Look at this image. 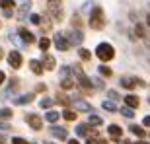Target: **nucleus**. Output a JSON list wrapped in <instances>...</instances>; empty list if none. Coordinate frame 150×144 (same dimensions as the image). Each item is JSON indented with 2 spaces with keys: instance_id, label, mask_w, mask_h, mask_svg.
I'll use <instances>...</instances> for the list:
<instances>
[{
  "instance_id": "f257e3e1",
  "label": "nucleus",
  "mask_w": 150,
  "mask_h": 144,
  "mask_svg": "<svg viewBox=\"0 0 150 144\" xmlns=\"http://www.w3.org/2000/svg\"><path fill=\"white\" fill-rule=\"evenodd\" d=\"M90 25H92V29H103V25H105V16L100 6H96L90 14Z\"/></svg>"
},
{
  "instance_id": "f03ea898",
  "label": "nucleus",
  "mask_w": 150,
  "mask_h": 144,
  "mask_svg": "<svg viewBox=\"0 0 150 144\" xmlns=\"http://www.w3.org/2000/svg\"><path fill=\"white\" fill-rule=\"evenodd\" d=\"M96 55H98V59H101V61H111L113 56H115V49H113L109 43H100L98 45V49H96Z\"/></svg>"
},
{
  "instance_id": "7ed1b4c3",
  "label": "nucleus",
  "mask_w": 150,
  "mask_h": 144,
  "mask_svg": "<svg viewBox=\"0 0 150 144\" xmlns=\"http://www.w3.org/2000/svg\"><path fill=\"white\" fill-rule=\"evenodd\" d=\"M49 4V12L53 14L55 20H61L62 18V8H61V0H47Z\"/></svg>"
},
{
  "instance_id": "20e7f679",
  "label": "nucleus",
  "mask_w": 150,
  "mask_h": 144,
  "mask_svg": "<svg viewBox=\"0 0 150 144\" xmlns=\"http://www.w3.org/2000/svg\"><path fill=\"white\" fill-rule=\"evenodd\" d=\"M8 62H10L12 68H20L22 66V55L18 51H12L10 55H8Z\"/></svg>"
},
{
  "instance_id": "39448f33",
  "label": "nucleus",
  "mask_w": 150,
  "mask_h": 144,
  "mask_svg": "<svg viewBox=\"0 0 150 144\" xmlns=\"http://www.w3.org/2000/svg\"><path fill=\"white\" fill-rule=\"evenodd\" d=\"M25 121L31 125V128H35V131H39L41 128V125H43V121H41V117L39 115H28L25 117Z\"/></svg>"
},
{
  "instance_id": "423d86ee",
  "label": "nucleus",
  "mask_w": 150,
  "mask_h": 144,
  "mask_svg": "<svg viewBox=\"0 0 150 144\" xmlns=\"http://www.w3.org/2000/svg\"><path fill=\"white\" fill-rule=\"evenodd\" d=\"M55 45H57V49H61V51L68 49V43H67V39L62 37V35H57L55 37Z\"/></svg>"
},
{
  "instance_id": "0eeeda50",
  "label": "nucleus",
  "mask_w": 150,
  "mask_h": 144,
  "mask_svg": "<svg viewBox=\"0 0 150 144\" xmlns=\"http://www.w3.org/2000/svg\"><path fill=\"white\" fill-rule=\"evenodd\" d=\"M125 101H127V105H131V107H139V97H137V95H127V97H125Z\"/></svg>"
},
{
  "instance_id": "6e6552de",
  "label": "nucleus",
  "mask_w": 150,
  "mask_h": 144,
  "mask_svg": "<svg viewBox=\"0 0 150 144\" xmlns=\"http://www.w3.org/2000/svg\"><path fill=\"white\" fill-rule=\"evenodd\" d=\"M20 33H22V37H23V41H28V43H33V41H35V37H33V33H29L28 29H20Z\"/></svg>"
},
{
  "instance_id": "1a4fd4ad",
  "label": "nucleus",
  "mask_w": 150,
  "mask_h": 144,
  "mask_svg": "<svg viewBox=\"0 0 150 144\" xmlns=\"http://www.w3.org/2000/svg\"><path fill=\"white\" fill-rule=\"evenodd\" d=\"M107 131H109V134H111V136H115V138H117V136H121V134H123L121 127H117V125H111V127L107 128Z\"/></svg>"
},
{
  "instance_id": "9d476101",
  "label": "nucleus",
  "mask_w": 150,
  "mask_h": 144,
  "mask_svg": "<svg viewBox=\"0 0 150 144\" xmlns=\"http://www.w3.org/2000/svg\"><path fill=\"white\" fill-rule=\"evenodd\" d=\"M29 66H31V70H33L35 74H41V72H43V68H41L39 61H29Z\"/></svg>"
},
{
  "instance_id": "9b49d317",
  "label": "nucleus",
  "mask_w": 150,
  "mask_h": 144,
  "mask_svg": "<svg viewBox=\"0 0 150 144\" xmlns=\"http://www.w3.org/2000/svg\"><path fill=\"white\" fill-rule=\"evenodd\" d=\"M53 134L59 136V138H67V131L64 128H53Z\"/></svg>"
},
{
  "instance_id": "f8f14e48",
  "label": "nucleus",
  "mask_w": 150,
  "mask_h": 144,
  "mask_svg": "<svg viewBox=\"0 0 150 144\" xmlns=\"http://www.w3.org/2000/svg\"><path fill=\"white\" fill-rule=\"evenodd\" d=\"M49 45H51V41H49V39H41V41H39V47H41V51H47V49H49Z\"/></svg>"
},
{
  "instance_id": "ddd939ff",
  "label": "nucleus",
  "mask_w": 150,
  "mask_h": 144,
  "mask_svg": "<svg viewBox=\"0 0 150 144\" xmlns=\"http://www.w3.org/2000/svg\"><path fill=\"white\" fill-rule=\"evenodd\" d=\"M45 61H47V70H53V68H55V59H53V56H47Z\"/></svg>"
},
{
  "instance_id": "4468645a",
  "label": "nucleus",
  "mask_w": 150,
  "mask_h": 144,
  "mask_svg": "<svg viewBox=\"0 0 150 144\" xmlns=\"http://www.w3.org/2000/svg\"><path fill=\"white\" fill-rule=\"evenodd\" d=\"M64 119H67V121H74V119H76V113H74V111H64Z\"/></svg>"
},
{
  "instance_id": "2eb2a0df",
  "label": "nucleus",
  "mask_w": 150,
  "mask_h": 144,
  "mask_svg": "<svg viewBox=\"0 0 150 144\" xmlns=\"http://www.w3.org/2000/svg\"><path fill=\"white\" fill-rule=\"evenodd\" d=\"M78 53H80V56H82L84 61H90V59H92V55H90V53H88V51H86V49H80V51H78Z\"/></svg>"
},
{
  "instance_id": "dca6fc26",
  "label": "nucleus",
  "mask_w": 150,
  "mask_h": 144,
  "mask_svg": "<svg viewBox=\"0 0 150 144\" xmlns=\"http://www.w3.org/2000/svg\"><path fill=\"white\" fill-rule=\"evenodd\" d=\"M61 86H62L64 90H70V88L74 86V84H72V80H68V78H67V80H62V84H61Z\"/></svg>"
},
{
  "instance_id": "f3484780",
  "label": "nucleus",
  "mask_w": 150,
  "mask_h": 144,
  "mask_svg": "<svg viewBox=\"0 0 150 144\" xmlns=\"http://www.w3.org/2000/svg\"><path fill=\"white\" fill-rule=\"evenodd\" d=\"M0 117L2 119H8V117H12V111L10 109H0Z\"/></svg>"
},
{
  "instance_id": "a211bd4d",
  "label": "nucleus",
  "mask_w": 150,
  "mask_h": 144,
  "mask_svg": "<svg viewBox=\"0 0 150 144\" xmlns=\"http://www.w3.org/2000/svg\"><path fill=\"white\" fill-rule=\"evenodd\" d=\"M100 72L103 74V76H111V68H107V66H101Z\"/></svg>"
},
{
  "instance_id": "6ab92c4d",
  "label": "nucleus",
  "mask_w": 150,
  "mask_h": 144,
  "mask_svg": "<svg viewBox=\"0 0 150 144\" xmlns=\"http://www.w3.org/2000/svg\"><path fill=\"white\" fill-rule=\"evenodd\" d=\"M134 31H137V35H139V37H144V29H142V25H137V28H134Z\"/></svg>"
},
{
  "instance_id": "aec40b11",
  "label": "nucleus",
  "mask_w": 150,
  "mask_h": 144,
  "mask_svg": "<svg viewBox=\"0 0 150 144\" xmlns=\"http://www.w3.org/2000/svg\"><path fill=\"white\" fill-rule=\"evenodd\" d=\"M47 119H49V121H57V119H59V113H55V111H51L49 115H47Z\"/></svg>"
},
{
  "instance_id": "412c9836",
  "label": "nucleus",
  "mask_w": 150,
  "mask_h": 144,
  "mask_svg": "<svg viewBox=\"0 0 150 144\" xmlns=\"http://www.w3.org/2000/svg\"><path fill=\"white\" fill-rule=\"evenodd\" d=\"M76 133H78V134H86V133H88V127H86V125H80Z\"/></svg>"
},
{
  "instance_id": "4be33fe9",
  "label": "nucleus",
  "mask_w": 150,
  "mask_h": 144,
  "mask_svg": "<svg viewBox=\"0 0 150 144\" xmlns=\"http://www.w3.org/2000/svg\"><path fill=\"white\" fill-rule=\"evenodd\" d=\"M131 128H133V133L139 134V136H142V134H144V131H142V128H139V127H131Z\"/></svg>"
},
{
  "instance_id": "5701e85b",
  "label": "nucleus",
  "mask_w": 150,
  "mask_h": 144,
  "mask_svg": "<svg viewBox=\"0 0 150 144\" xmlns=\"http://www.w3.org/2000/svg\"><path fill=\"white\" fill-rule=\"evenodd\" d=\"M90 123H94V125H101V119H100V117H90Z\"/></svg>"
},
{
  "instance_id": "b1692460",
  "label": "nucleus",
  "mask_w": 150,
  "mask_h": 144,
  "mask_svg": "<svg viewBox=\"0 0 150 144\" xmlns=\"http://www.w3.org/2000/svg\"><path fill=\"white\" fill-rule=\"evenodd\" d=\"M10 6H14L12 0H4V2H2V8H10Z\"/></svg>"
},
{
  "instance_id": "393cba45",
  "label": "nucleus",
  "mask_w": 150,
  "mask_h": 144,
  "mask_svg": "<svg viewBox=\"0 0 150 144\" xmlns=\"http://www.w3.org/2000/svg\"><path fill=\"white\" fill-rule=\"evenodd\" d=\"M12 144H28V142H25L23 138H14V140H12Z\"/></svg>"
},
{
  "instance_id": "a878e982",
  "label": "nucleus",
  "mask_w": 150,
  "mask_h": 144,
  "mask_svg": "<svg viewBox=\"0 0 150 144\" xmlns=\"http://www.w3.org/2000/svg\"><path fill=\"white\" fill-rule=\"evenodd\" d=\"M103 107H105L107 111H113V109H115V107H113V103H107V101H105V103H103Z\"/></svg>"
},
{
  "instance_id": "bb28decb",
  "label": "nucleus",
  "mask_w": 150,
  "mask_h": 144,
  "mask_svg": "<svg viewBox=\"0 0 150 144\" xmlns=\"http://www.w3.org/2000/svg\"><path fill=\"white\" fill-rule=\"evenodd\" d=\"M123 113H125V117H133V111L131 109H123Z\"/></svg>"
},
{
  "instance_id": "cd10ccee",
  "label": "nucleus",
  "mask_w": 150,
  "mask_h": 144,
  "mask_svg": "<svg viewBox=\"0 0 150 144\" xmlns=\"http://www.w3.org/2000/svg\"><path fill=\"white\" fill-rule=\"evenodd\" d=\"M41 105L47 107V105H51V101H49V100H43V101H41Z\"/></svg>"
},
{
  "instance_id": "c85d7f7f",
  "label": "nucleus",
  "mask_w": 150,
  "mask_h": 144,
  "mask_svg": "<svg viewBox=\"0 0 150 144\" xmlns=\"http://www.w3.org/2000/svg\"><path fill=\"white\" fill-rule=\"evenodd\" d=\"M144 125H146V127H150V117H146V119H144Z\"/></svg>"
},
{
  "instance_id": "c756f323",
  "label": "nucleus",
  "mask_w": 150,
  "mask_h": 144,
  "mask_svg": "<svg viewBox=\"0 0 150 144\" xmlns=\"http://www.w3.org/2000/svg\"><path fill=\"white\" fill-rule=\"evenodd\" d=\"M4 82V72H0V84Z\"/></svg>"
},
{
  "instance_id": "7c9ffc66",
  "label": "nucleus",
  "mask_w": 150,
  "mask_h": 144,
  "mask_svg": "<svg viewBox=\"0 0 150 144\" xmlns=\"http://www.w3.org/2000/svg\"><path fill=\"white\" fill-rule=\"evenodd\" d=\"M68 144H80V142H78V140H70V142H68Z\"/></svg>"
},
{
  "instance_id": "2f4dec72",
  "label": "nucleus",
  "mask_w": 150,
  "mask_h": 144,
  "mask_svg": "<svg viewBox=\"0 0 150 144\" xmlns=\"http://www.w3.org/2000/svg\"><path fill=\"white\" fill-rule=\"evenodd\" d=\"M2 55H4V53H2V49H0V59H2Z\"/></svg>"
},
{
  "instance_id": "473e14b6",
  "label": "nucleus",
  "mask_w": 150,
  "mask_h": 144,
  "mask_svg": "<svg viewBox=\"0 0 150 144\" xmlns=\"http://www.w3.org/2000/svg\"><path fill=\"white\" fill-rule=\"evenodd\" d=\"M47 144H53V142H47Z\"/></svg>"
}]
</instances>
